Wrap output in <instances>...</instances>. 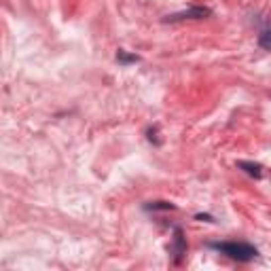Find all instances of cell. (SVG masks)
Wrapping results in <instances>:
<instances>
[{"instance_id":"cell-2","label":"cell","mask_w":271,"mask_h":271,"mask_svg":"<svg viewBox=\"0 0 271 271\" xmlns=\"http://www.w3.org/2000/svg\"><path fill=\"white\" fill-rule=\"evenodd\" d=\"M212 11L208 6H191L187 11H180V13H174V15H167L165 21H185V19H205L210 17Z\"/></svg>"},{"instance_id":"cell-1","label":"cell","mask_w":271,"mask_h":271,"mask_svg":"<svg viewBox=\"0 0 271 271\" xmlns=\"http://www.w3.org/2000/svg\"><path fill=\"white\" fill-rule=\"evenodd\" d=\"M214 250H218L222 254H227L229 259L233 261H240V263H248L252 259L259 257V250L250 244H244V242H222V244H212Z\"/></svg>"},{"instance_id":"cell-5","label":"cell","mask_w":271,"mask_h":271,"mask_svg":"<svg viewBox=\"0 0 271 271\" xmlns=\"http://www.w3.org/2000/svg\"><path fill=\"white\" fill-rule=\"evenodd\" d=\"M117 62L119 64H136V62H140L138 55H132V53H127L123 49H119L117 51Z\"/></svg>"},{"instance_id":"cell-6","label":"cell","mask_w":271,"mask_h":271,"mask_svg":"<svg viewBox=\"0 0 271 271\" xmlns=\"http://www.w3.org/2000/svg\"><path fill=\"white\" fill-rule=\"evenodd\" d=\"M144 208L155 212V210H174V208H176V205L170 203V202H150V203H146V205H144Z\"/></svg>"},{"instance_id":"cell-4","label":"cell","mask_w":271,"mask_h":271,"mask_svg":"<svg viewBox=\"0 0 271 271\" xmlns=\"http://www.w3.org/2000/svg\"><path fill=\"white\" fill-rule=\"evenodd\" d=\"M174 254H176V263H180V257L185 254V237H182V231L176 229L174 231Z\"/></svg>"},{"instance_id":"cell-7","label":"cell","mask_w":271,"mask_h":271,"mask_svg":"<svg viewBox=\"0 0 271 271\" xmlns=\"http://www.w3.org/2000/svg\"><path fill=\"white\" fill-rule=\"evenodd\" d=\"M259 45L263 47V49H267V51H271V28H267V30H263L261 34H259Z\"/></svg>"},{"instance_id":"cell-3","label":"cell","mask_w":271,"mask_h":271,"mask_svg":"<svg viewBox=\"0 0 271 271\" xmlns=\"http://www.w3.org/2000/svg\"><path fill=\"white\" fill-rule=\"evenodd\" d=\"M237 167L248 174L252 178H263V165L261 163H252V161H237Z\"/></svg>"},{"instance_id":"cell-8","label":"cell","mask_w":271,"mask_h":271,"mask_svg":"<svg viewBox=\"0 0 271 271\" xmlns=\"http://www.w3.org/2000/svg\"><path fill=\"white\" fill-rule=\"evenodd\" d=\"M195 218H197V220H208V222H212V216H210V214H197Z\"/></svg>"}]
</instances>
